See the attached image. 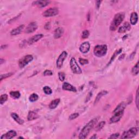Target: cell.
<instances>
[{
    "label": "cell",
    "mask_w": 139,
    "mask_h": 139,
    "mask_svg": "<svg viewBox=\"0 0 139 139\" xmlns=\"http://www.w3.org/2000/svg\"><path fill=\"white\" fill-rule=\"evenodd\" d=\"M79 62L82 65H86L89 63L88 60L86 59H84V58H81L79 59Z\"/></svg>",
    "instance_id": "e575fe53"
},
{
    "label": "cell",
    "mask_w": 139,
    "mask_h": 139,
    "mask_svg": "<svg viewBox=\"0 0 139 139\" xmlns=\"http://www.w3.org/2000/svg\"><path fill=\"white\" fill-rule=\"evenodd\" d=\"M119 136H120V134L119 133H115V134H113L111 135V136H110L109 138L111 139H117L119 137Z\"/></svg>",
    "instance_id": "f35d334b"
},
{
    "label": "cell",
    "mask_w": 139,
    "mask_h": 139,
    "mask_svg": "<svg viewBox=\"0 0 139 139\" xmlns=\"http://www.w3.org/2000/svg\"><path fill=\"white\" fill-rule=\"evenodd\" d=\"M105 124H106V121H102L99 122L98 124L96 125V127H95V130L97 131V132L101 130L102 128L104 127Z\"/></svg>",
    "instance_id": "83f0119b"
},
{
    "label": "cell",
    "mask_w": 139,
    "mask_h": 139,
    "mask_svg": "<svg viewBox=\"0 0 139 139\" xmlns=\"http://www.w3.org/2000/svg\"><path fill=\"white\" fill-rule=\"evenodd\" d=\"M108 51V47L106 45H98L93 49V54L97 57H102L106 56Z\"/></svg>",
    "instance_id": "3957f363"
},
{
    "label": "cell",
    "mask_w": 139,
    "mask_h": 139,
    "mask_svg": "<svg viewBox=\"0 0 139 139\" xmlns=\"http://www.w3.org/2000/svg\"><path fill=\"white\" fill-rule=\"evenodd\" d=\"M39 99V96L36 93H32L29 97V100L31 102H36Z\"/></svg>",
    "instance_id": "f1b7e54d"
},
{
    "label": "cell",
    "mask_w": 139,
    "mask_h": 139,
    "mask_svg": "<svg viewBox=\"0 0 139 139\" xmlns=\"http://www.w3.org/2000/svg\"><path fill=\"white\" fill-rule=\"evenodd\" d=\"M101 2H102V1H96V8L97 9H98L100 7Z\"/></svg>",
    "instance_id": "b9f144b4"
},
{
    "label": "cell",
    "mask_w": 139,
    "mask_h": 139,
    "mask_svg": "<svg viewBox=\"0 0 139 139\" xmlns=\"http://www.w3.org/2000/svg\"><path fill=\"white\" fill-rule=\"evenodd\" d=\"M99 118L95 117L93 119L90 121L87 124H86L84 127L83 128V129L81 130L80 133H79V139H84L87 137L89 134L90 133L91 130L93 129L95 125L97 124Z\"/></svg>",
    "instance_id": "6da1fadb"
},
{
    "label": "cell",
    "mask_w": 139,
    "mask_h": 139,
    "mask_svg": "<svg viewBox=\"0 0 139 139\" xmlns=\"http://www.w3.org/2000/svg\"><path fill=\"white\" fill-rule=\"evenodd\" d=\"M11 116L13 119L18 123V124L22 125L23 124V123H24V121L21 119L19 115H18L17 114L15 113V112H13V113L11 114Z\"/></svg>",
    "instance_id": "44dd1931"
},
{
    "label": "cell",
    "mask_w": 139,
    "mask_h": 139,
    "mask_svg": "<svg viewBox=\"0 0 139 139\" xmlns=\"http://www.w3.org/2000/svg\"><path fill=\"white\" fill-rule=\"evenodd\" d=\"M90 45L89 42H84L81 44L79 47V50L83 53H86L90 50Z\"/></svg>",
    "instance_id": "4fadbf2b"
},
{
    "label": "cell",
    "mask_w": 139,
    "mask_h": 139,
    "mask_svg": "<svg viewBox=\"0 0 139 139\" xmlns=\"http://www.w3.org/2000/svg\"><path fill=\"white\" fill-rule=\"evenodd\" d=\"M44 76H49L53 75V72L51 70H46L44 72Z\"/></svg>",
    "instance_id": "8d00e7d4"
},
{
    "label": "cell",
    "mask_w": 139,
    "mask_h": 139,
    "mask_svg": "<svg viewBox=\"0 0 139 139\" xmlns=\"http://www.w3.org/2000/svg\"><path fill=\"white\" fill-rule=\"evenodd\" d=\"M58 77L61 82H63L65 78V73L63 72H59L58 73Z\"/></svg>",
    "instance_id": "d6a6232c"
},
{
    "label": "cell",
    "mask_w": 139,
    "mask_h": 139,
    "mask_svg": "<svg viewBox=\"0 0 139 139\" xmlns=\"http://www.w3.org/2000/svg\"><path fill=\"white\" fill-rule=\"evenodd\" d=\"M97 138V135L96 134H94L93 136H91V137L90 138V139H96Z\"/></svg>",
    "instance_id": "bcb514c9"
},
{
    "label": "cell",
    "mask_w": 139,
    "mask_h": 139,
    "mask_svg": "<svg viewBox=\"0 0 139 139\" xmlns=\"http://www.w3.org/2000/svg\"><path fill=\"white\" fill-rule=\"evenodd\" d=\"M125 54H122L121 56L120 57H119V60H122L123 59H124V57H125Z\"/></svg>",
    "instance_id": "f6af8a7d"
},
{
    "label": "cell",
    "mask_w": 139,
    "mask_h": 139,
    "mask_svg": "<svg viewBox=\"0 0 139 139\" xmlns=\"http://www.w3.org/2000/svg\"><path fill=\"white\" fill-rule=\"evenodd\" d=\"M92 97V93H89V94H88V95L87 96V97H86V101H85V102H88L89 100H90V98Z\"/></svg>",
    "instance_id": "7bdbcfd3"
},
{
    "label": "cell",
    "mask_w": 139,
    "mask_h": 139,
    "mask_svg": "<svg viewBox=\"0 0 139 139\" xmlns=\"http://www.w3.org/2000/svg\"><path fill=\"white\" fill-rule=\"evenodd\" d=\"M89 35H90V33L88 30H84L82 32V38L83 39H86L89 37Z\"/></svg>",
    "instance_id": "836d02e7"
},
{
    "label": "cell",
    "mask_w": 139,
    "mask_h": 139,
    "mask_svg": "<svg viewBox=\"0 0 139 139\" xmlns=\"http://www.w3.org/2000/svg\"><path fill=\"white\" fill-rule=\"evenodd\" d=\"M7 47V45H2L1 47V49H2L3 48H6V47Z\"/></svg>",
    "instance_id": "c3c4849f"
},
{
    "label": "cell",
    "mask_w": 139,
    "mask_h": 139,
    "mask_svg": "<svg viewBox=\"0 0 139 139\" xmlns=\"http://www.w3.org/2000/svg\"><path fill=\"white\" fill-rule=\"evenodd\" d=\"M79 114L77 113V112H75V113H73L70 115V116H69V119L70 120H73L74 119H77L78 116H79Z\"/></svg>",
    "instance_id": "d590c367"
},
{
    "label": "cell",
    "mask_w": 139,
    "mask_h": 139,
    "mask_svg": "<svg viewBox=\"0 0 139 139\" xmlns=\"http://www.w3.org/2000/svg\"><path fill=\"white\" fill-rule=\"evenodd\" d=\"M139 133V128L133 127L122 134L121 139H132L135 137Z\"/></svg>",
    "instance_id": "277c9868"
},
{
    "label": "cell",
    "mask_w": 139,
    "mask_h": 139,
    "mask_svg": "<svg viewBox=\"0 0 139 139\" xmlns=\"http://www.w3.org/2000/svg\"><path fill=\"white\" fill-rule=\"evenodd\" d=\"M64 33V29L62 27L57 28L54 31V37L55 39H59L61 38Z\"/></svg>",
    "instance_id": "e0dca14e"
},
{
    "label": "cell",
    "mask_w": 139,
    "mask_h": 139,
    "mask_svg": "<svg viewBox=\"0 0 139 139\" xmlns=\"http://www.w3.org/2000/svg\"><path fill=\"white\" fill-rule=\"evenodd\" d=\"M43 91L46 94V95H51L52 93V90L50 87H49L48 86H44L43 88Z\"/></svg>",
    "instance_id": "4dcf8cb0"
},
{
    "label": "cell",
    "mask_w": 139,
    "mask_h": 139,
    "mask_svg": "<svg viewBox=\"0 0 139 139\" xmlns=\"http://www.w3.org/2000/svg\"><path fill=\"white\" fill-rule=\"evenodd\" d=\"M17 135V133L14 130H10L1 136V139H10L15 137Z\"/></svg>",
    "instance_id": "8fae6325"
},
{
    "label": "cell",
    "mask_w": 139,
    "mask_h": 139,
    "mask_svg": "<svg viewBox=\"0 0 139 139\" xmlns=\"http://www.w3.org/2000/svg\"><path fill=\"white\" fill-rule=\"evenodd\" d=\"M33 60V57L32 55L28 54L27 56H25L21 58L19 60L18 64H19V66L20 69H22V68L25 67L26 66L30 63L31 62H32Z\"/></svg>",
    "instance_id": "8992f818"
},
{
    "label": "cell",
    "mask_w": 139,
    "mask_h": 139,
    "mask_svg": "<svg viewBox=\"0 0 139 139\" xmlns=\"http://www.w3.org/2000/svg\"><path fill=\"white\" fill-rule=\"evenodd\" d=\"M108 93V91H106V90L101 91L100 93H99L97 94V96H96L95 101H94V104L95 105L97 103H98V102L100 101V99H101L102 97H103L104 96L107 95Z\"/></svg>",
    "instance_id": "d6986e66"
},
{
    "label": "cell",
    "mask_w": 139,
    "mask_h": 139,
    "mask_svg": "<svg viewBox=\"0 0 139 139\" xmlns=\"http://www.w3.org/2000/svg\"><path fill=\"white\" fill-rule=\"evenodd\" d=\"M67 56V53L66 51H63L62 53L60 54V56L58 58V59L57 60L56 62V65L57 67L58 68H61L63 65V62L65 59L66 58V57Z\"/></svg>",
    "instance_id": "9c48e42d"
},
{
    "label": "cell",
    "mask_w": 139,
    "mask_h": 139,
    "mask_svg": "<svg viewBox=\"0 0 139 139\" xmlns=\"http://www.w3.org/2000/svg\"><path fill=\"white\" fill-rule=\"evenodd\" d=\"M131 28V26L129 23L127 22H125L121 27H120L119 29V33H123L126 32L127 31H129Z\"/></svg>",
    "instance_id": "2e32d148"
},
{
    "label": "cell",
    "mask_w": 139,
    "mask_h": 139,
    "mask_svg": "<svg viewBox=\"0 0 139 139\" xmlns=\"http://www.w3.org/2000/svg\"><path fill=\"white\" fill-rule=\"evenodd\" d=\"M8 98V96L7 94H3L0 97V103L1 105H3L5 102H6Z\"/></svg>",
    "instance_id": "f546056e"
},
{
    "label": "cell",
    "mask_w": 139,
    "mask_h": 139,
    "mask_svg": "<svg viewBox=\"0 0 139 139\" xmlns=\"http://www.w3.org/2000/svg\"><path fill=\"white\" fill-rule=\"evenodd\" d=\"M60 102V98L55 99L54 100L51 102V103L49 104V108L51 109H54L57 107L58 106Z\"/></svg>",
    "instance_id": "cb8c5ba5"
},
{
    "label": "cell",
    "mask_w": 139,
    "mask_h": 139,
    "mask_svg": "<svg viewBox=\"0 0 139 139\" xmlns=\"http://www.w3.org/2000/svg\"><path fill=\"white\" fill-rule=\"evenodd\" d=\"M136 107H137L138 109H139V89L138 88L137 91H136Z\"/></svg>",
    "instance_id": "74e56055"
},
{
    "label": "cell",
    "mask_w": 139,
    "mask_h": 139,
    "mask_svg": "<svg viewBox=\"0 0 139 139\" xmlns=\"http://www.w3.org/2000/svg\"><path fill=\"white\" fill-rule=\"evenodd\" d=\"M39 117V115L36 113L35 112L33 111H29L28 116H27V119L28 121H33L34 120H36Z\"/></svg>",
    "instance_id": "7402d4cb"
},
{
    "label": "cell",
    "mask_w": 139,
    "mask_h": 139,
    "mask_svg": "<svg viewBox=\"0 0 139 139\" xmlns=\"http://www.w3.org/2000/svg\"><path fill=\"white\" fill-rule=\"evenodd\" d=\"M70 66L72 71L73 73L77 75H80L82 73V70L80 66L78 65L77 61L75 58H72L70 60Z\"/></svg>",
    "instance_id": "5b68a950"
},
{
    "label": "cell",
    "mask_w": 139,
    "mask_h": 139,
    "mask_svg": "<svg viewBox=\"0 0 139 139\" xmlns=\"http://www.w3.org/2000/svg\"><path fill=\"white\" fill-rule=\"evenodd\" d=\"M126 106H127L126 103H125V102H121V103L118 105L116 108L115 109V110L113 111V113H115V112H116L124 110V109L125 108Z\"/></svg>",
    "instance_id": "603a6c76"
},
{
    "label": "cell",
    "mask_w": 139,
    "mask_h": 139,
    "mask_svg": "<svg viewBox=\"0 0 139 139\" xmlns=\"http://www.w3.org/2000/svg\"><path fill=\"white\" fill-rule=\"evenodd\" d=\"M124 114V110L120 111L114 113V115L110 119V123H114L120 121V120L122 119L123 115Z\"/></svg>",
    "instance_id": "ba28073f"
},
{
    "label": "cell",
    "mask_w": 139,
    "mask_h": 139,
    "mask_svg": "<svg viewBox=\"0 0 139 139\" xmlns=\"http://www.w3.org/2000/svg\"><path fill=\"white\" fill-rule=\"evenodd\" d=\"M136 54V51H134L133 53L130 54V57H129V58H130V60H132L135 57V55Z\"/></svg>",
    "instance_id": "ee69618b"
},
{
    "label": "cell",
    "mask_w": 139,
    "mask_h": 139,
    "mask_svg": "<svg viewBox=\"0 0 139 139\" xmlns=\"http://www.w3.org/2000/svg\"><path fill=\"white\" fill-rule=\"evenodd\" d=\"M43 36L44 35L43 34H38L34 35L27 41V44L28 45H32L36 42L38 41L39 40H40L42 38H43Z\"/></svg>",
    "instance_id": "7c38bea8"
},
{
    "label": "cell",
    "mask_w": 139,
    "mask_h": 139,
    "mask_svg": "<svg viewBox=\"0 0 139 139\" xmlns=\"http://www.w3.org/2000/svg\"><path fill=\"white\" fill-rule=\"evenodd\" d=\"M51 3V1H34L32 4L33 6H36L39 8H44Z\"/></svg>",
    "instance_id": "5bb4252c"
},
{
    "label": "cell",
    "mask_w": 139,
    "mask_h": 139,
    "mask_svg": "<svg viewBox=\"0 0 139 139\" xmlns=\"http://www.w3.org/2000/svg\"><path fill=\"white\" fill-rule=\"evenodd\" d=\"M138 21V15L136 12H133L130 15V22L132 25H135Z\"/></svg>",
    "instance_id": "ffe728a7"
},
{
    "label": "cell",
    "mask_w": 139,
    "mask_h": 139,
    "mask_svg": "<svg viewBox=\"0 0 139 139\" xmlns=\"http://www.w3.org/2000/svg\"><path fill=\"white\" fill-rule=\"evenodd\" d=\"M3 62H4V60L2 58H1V59H0V64L2 65Z\"/></svg>",
    "instance_id": "7dc6e473"
},
{
    "label": "cell",
    "mask_w": 139,
    "mask_h": 139,
    "mask_svg": "<svg viewBox=\"0 0 139 139\" xmlns=\"http://www.w3.org/2000/svg\"><path fill=\"white\" fill-rule=\"evenodd\" d=\"M10 96L12 98L14 99H18L20 98L21 94L19 91H12L10 92Z\"/></svg>",
    "instance_id": "484cf974"
},
{
    "label": "cell",
    "mask_w": 139,
    "mask_h": 139,
    "mask_svg": "<svg viewBox=\"0 0 139 139\" xmlns=\"http://www.w3.org/2000/svg\"><path fill=\"white\" fill-rule=\"evenodd\" d=\"M139 72V62H137V63L134 66L132 69V73L134 76L138 75Z\"/></svg>",
    "instance_id": "4316f807"
},
{
    "label": "cell",
    "mask_w": 139,
    "mask_h": 139,
    "mask_svg": "<svg viewBox=\"0 0 139 139\" xmlns=\"http://www.w3.org/2000/svg\"><path fill=\"white\" fill-rule=\"evenodd\" d=\"M124 17L125 14L124 13H119L115 15L110 26V30L111 31L116 30L124 20Z\"/></svg>",
    "instance_id": "7a4b0ae2"
},
{
    "label": "cell",
    "mask_w": 139,
    "mask_h": 139,
    "mask_svg": "<svg viewBox=\"0 0 139 139\" xmlns=\"http://www.w3.org/2000/svg\"><path fill=\"white\" fill-rule=\"evenodd\" d=\"M38 25L35 22H32L29 23L26 28L25 33H32L37 30Z\"/></svg>",
    "instance_id": "30bf717a"
},
{
    "label": "cell",
    "mask_w": 139,
    "mask_h": 139,
    "mask_svg": "<svg viewBox=\"0 0 139 139\" xmlns=\"http://www.w3.org/2000/svg\"><path fill=\"white\" fill-rule=\"evenodd\" d=\"M62 90H66V91H72V92H77V89L73 86V85H72L71 84H70L69 83L67 82H65L63 83L62 86Z\"/></svg>",
    "instance_id": "9a60e30c"
},
{
    "label": "cell",
    "mask_w": 139,
    "mask_h": 139,
    "mask_svg": "<svg viewBox=\"0 0 139 139\" xmlns=\"http://www.w3.org/2000/svg\"><path fill=\"white\" fill-rule=\"evenodd\" d=\"M59 13V10L57 8L53 7L50 8L48 9L45 10L43 14V16L45 17H53L56 16Z\"/></svg>",
    "instance_id": "52a82bcc"
},
{
    "label": "cell",
    "mask_w": 139,
    "mask_h": 139,
    "mask_svg": "<svg viewBox=\"0 0 139 139\" xmlns=\"http://www.w3.org/2000/svg\"><path fill=\"white\" fill-rule=\"evenodd\" d=\"M122 51V48H120V49H119V50H117L116 51H115V52L114 53V54L112 56L108 64H107V66H109V65L110 64H111V62L114 61V59H115V58H116V57L119 54H120L121 53Z\"/></svg>",
    "instance_id": "d4e9b609"
},
{
    "label": "cell",
    "mask_w": 139,
    "mask_h": 139,
    "mask_svg": "<svg viewBox=\"0 0 139 139\" xmlns=\"http://www.w3.org/2000/svg\"><path fill=\"white\" fill-rule=\"evenodd\" d=\"M24 27H25L24 25L19 26L18 27L13 30L11 31V32H10V34L12 35H16L19 34L21 33L22 31L23 30V28H24Z\"/></svg>",
    "instance_id": "ac0fdd59"
},
{
    "label": "cell",
    "mask_w": 139,
    "mask_h": 139,
    "mask_svg": "<svg viewBox=\"0 0 139 139\" xmlns=\"http://www.w3.org/2000/svg\"><path fill=\"white\" fill-rule=\"evenodd\" d=\"M19 139H23V137H21V136H20V137L19 138Z\"/></svg>",
    "instance_id": "681fc988"
},
{
    "label": "cell",
    "mask_w": 139,
    "mask_h": 139,
    "mask_svg": "<svg viewBox=\"0 0 139 139\" xmlns=\"http://www.w3.org/2000/svg\"><path fill=\"white\" fill-rule=\"evenodd\" d=\"M14 75V73L12 72H9V73H5V74H2L1 75V82L2 81V80L4 79H6L7 78H8L10 76H12V75Z\"/></svg>",
    "instance_id": "1f68e13d"
},
{
    "label": "cell",
    "mask_w": 139,
    "mask_h": 139,
    "mask_svg": "<svg viewBox=\"0 0 139 139\" xmlns=\"http://www.w3.org/2000/svg\"><path fill=\"white\" fill-rule=\"evenodd\" d=\"M44 27L46 30H49L51 28V23L49 22H47L45 24V25Z\"/></svg>",
    "instance_id": "ab89813d"
},
{
    "label": "cell",
    "mask_w": 139,
    "mask_h": 139,
    "mask_svg": "<svg viewBox=\"0 0 139 139\" xmlns=\"http://www.w3.org/2000/svg\"><path fill=\"white\" fill-rule=\"evenodd\" d=\"M20 15H18V16H16V17H15L13 18V19H11L10 20H9V21H8V23H11L14 22L15 20H16L17 19H18V18H19V17H20Z\"/></svg>",
    "instance_id": "60d3db41"
}]
</instances>
